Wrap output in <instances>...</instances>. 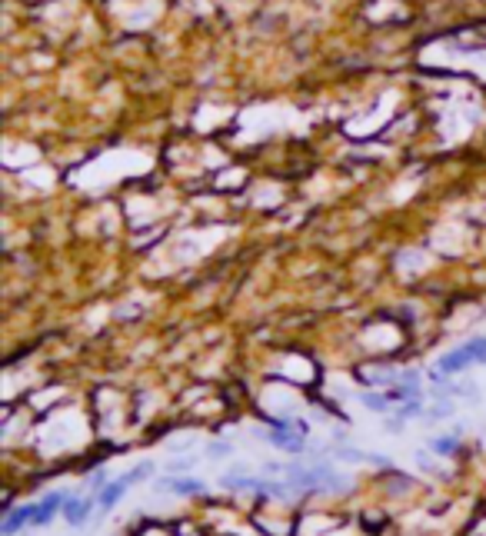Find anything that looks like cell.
<instances>
[{
	"label": "cell",
	"mask_w": 486,
	"mask_h": 536,
	"mask_svg": "<svg viewBox=\"0 0 486 536\" xmlns=\"http://www.w3.org/2000/svg\"><path fill=\"white\" fill-rule=\"evenodd\" d=\"M470 363H486V340H470L467 347H456L453 353H446L440 360V367H437V373L440 377L460 373V370H467Z\"/></svg>",
	"instance_id": "obj_1"
},
{
	"label": "cell",
	"mask_w": 486,
	"mask_h": 536,
	"mask_svg": "<svg viewBox=\"0 0 486 536\" xmlns=\"http://www.w3.org/2000/svg\"><path fill=\"white\" fill-rule=\"evenodd\" d=\"M150 463H140L137 470H130L127 476H120V480H113V483H107L104 490H100V510H110V506L120 500L123 493H127V487H134L137 480H143V476H150Z\"/></svg>",
	"instance_id": "obj_2"
},
{
	"label": "cell",
	"mask_w": 486,
	"mask_h": 536,
	"mask_svg": "<svg viewBox=\"0 0 486 536\" xmlns=\"http://www.w3.org/2000/svg\"><path fill=\"white\" fill-rule=\"evenodd\" d=\"M293 427H276L270 433V443L280 446V450H287V453H304V440L297 436V433H290Z\"/></svg>",
	"instance_id": "obj_3"
},
{
	"label": "cell",
	"mask_w": 486,
	"mask_h": 536,
	"mask_svg": "<svg viewBox=\"0 0 486 536\" xmlns=\"http://www.w3.org/2000/svg\"><path fill=\"white\" fill-rule=\"evenodd\" d=\"M91 506H93L91 496H84V500H67V506H63V517H67V523H70V526H80V523H87V517H91Z\"/></svg>",
	"instance_id": "obj_4"
},
{
	"label": "cell",
	"mask_w": 486,
	"mask_h": 536,
	"mask_svg": "<svg viewBox=\"0 0 486 536\" xmlns=\"http://www.w3.org/2000/svg\"><path fill=\"white\" fill-rule=\"evenodd\" d=\"M63 503H67V500H63V493H50L44 503H37V517H33V526H47V523L54 520V513H57Z\"/></svg>",
	"instance_id": "obj_5"
},
{
	"label": "cell",
	"mask_w": 486,
	"mask_h": 536,
	"mask_svg": "<svg viewBox=\"0 0 486 536\" xmlns=\"http://www.w3.org/2000/svg\"><path fill=\"white\" fill-rule=\"evenodd\" d=\"M33 517H37V506H20V510H14L7 520H3V533L14 536L20 526H27V523H33Z\"/></svg>",
	"instance_id": "obj_6"
},
{
	"label": "cell",
	"mask_w": 486,
	"mask_h": 536,
	"mask_svg": "<svg viewBox=\"0 0 486 536\" xmlns=\"http://www.w3.org/2000/svg\"><path fill=\"white\" fill-rule=\"evenodd\" d=\"M157 490H173V493H203L200 480H160Z\"/></svg>",
	"instance_id": "obj_7"
},
{
	"label": "cell",
	"mask_w": 486,
	"mask_h": 536,
	"mask_svg": "<svg viewBox=\"0 0 486 536\" xmlns=\"http://www.w3.org/2000/svg\"><path fill=\"white\" fill-rule=\"evenodd\" d=\"M363 403L366 407H370V410H390V403H393V400L390 397H380V393H363Z\"/></svg>",
	"instance_id": "obj_8"
},
{
	"label": "cell",
	"mask_w": 486,
	"mask_h": 536,
	"mask_svg": "<svg viewBox=\"0 0 486 536\" xmlns=\"http://www.w3.org/2000/svg\"><path fill=\"white\" fill-rule=\"evenodd\" d=\"M433 450H437V453H443V457H450V453L456 450V440H453V436H443V440H433Z\"/></svg>",
	"instance_id": "obj_9"
},
{
	"label": "cell",
	"mask_w": 486,
	"mask_h": 536,
	"mask_svg": "<svg viewBox=\"0 0 486 536\" xmlns=\"http://www.w3.org/2000/svg\"><path fill=\"white\" fill-rule=\"evenodd\" d=\"M227 453H230V446H224V443L210 446V457H227Z\"/></svg>",
	"instance_id": "obj_10"
}]
</instances>
